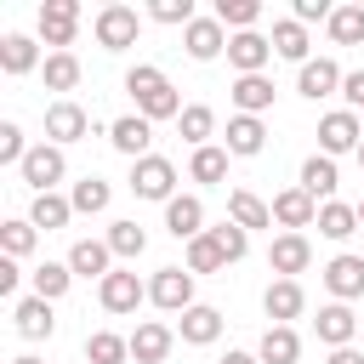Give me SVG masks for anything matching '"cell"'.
I'll use <instances>...</instances> for the list:
<instances>
[{
	"instance_id": "obj_1",
	"label": "cell",
	"mask_w": 364,
	"mask_h": 364,
	"mask_svg": "<svg viewBox=\"0 0 364 364\" xmlns=\"http://www.w3.org/2000/svg\"><path fill=\"white\" fill-rule=\"evenodd\" d=\"M125 91H131V102H136L142 119H171V114H182L176 85H171L159 68H148V63H136V68L125 74Z\"/></svg>"
},
{
	"instance_id": "obj_2",
	"label": "cell",
	"mask_w": 364,
	"mask_h": 364,
	"mask_svg": "<svg viewBox=\"0 0 364 364\" xmlns=\"http://www.w3.org/2000/svg\"><path fill=\"white\" fill-rule=\"evenodd\" d=\"M131 193L136 199H176V165L171 159H159V154H148V159H136V171H131Z\"/></svg>"
},
{
	"instance_id": "obj_3",
	"label": "cell",
	"mask_w": 364,
	"mask_h": 364,
	"mask_svg": "<svg viewBox=\"0 0 364 364\" xmlns=\"http://www.w3.org/2000/svg\"><path fill=\"white\" fill-rule=\"evenodd\" d=\"M358 142H364V125H358V114H353V108H336V114H324V119H318V154H330V159H336V154H347V148L358 154Z\"/></svg>"
},
{
	"instance_id": "obj_4",
	"label": "cell",
	"mask_w": 364,
	"mask_h": 364,
	"mask_svg": "<svg viewBox=\"0 0 364 364\" xmlns=\"http://www.w3.org/2000/svg\"><path fill=\"white\" fill-rule=\"evenodd\" d=\"M148 296H154L165 313H188V307H193V273H188V267H159L154 284H148Z\"/></svg>"
},
{
	"instance_id": "obj_5",
	"label": "cell",
	"mask_w": 364,
	"mask_h": 364,
	"mask_svg": "<svg viewBox=\"0 0 364 364\" xmlns=\"http://www.w3.org/2000/svg\"><path fill=\"white\" fill-rule=\"evenodd\" d=\"M63 148L57 142H40V148H28V159H23V182L34 188V193H51V182H63Z\"/></svg>"
},
{
	"instance_id": "obj_6",
	"label": "cell",
	"mask_w": 364,
	"mask_h": 364,
	"mask_svg": "<svg viewBox=\"0 0 364 364\" xmlns=\"http://www.w3.org/2000/svg\"><path fill=\"white\" fill-rule=\"evenodd\" d=\"M273 222H284L290 233H301V228H313L318 222V199L296 182V188H284V193H273Z\"/></svg>"
},
{
	"instance_id": "obj_7",
	"label": "cell",
	"mask_w": 364,
	"mask_h": 364,
	"mask_svg": "<svg viewBox=\"0 0 364 364\" xmlns=\"http://www.w3.org/2000/svg\"><path fill=\"white\" fill-rule=\"evenodd\" d=\"M313 330H318V341H324L330 353H336V347H353V336H358V313H353L347 301H330V307H318Z\"/></svg>"
},
{
	"instance_id": "obj_8",
	"label": "cell",
	"mask_w": 364,
	"mask_h": 364,
	"mask_svg": "<svg viewBox=\"0 0 364 364\" xmlns=\"http://www.w3.org/2000/svg\"><path fill=\"white\" fill-rule=\"evenodd\" d=\"M74 28H80V6H74V0H46V6H40V40H46V46L63 51V46L74 40Z\"/></svg>"
},
{
	"instance_id": "obj_9",
	"label": "cell",
	"mask_w": 364,
	"mask_h": 364,
	"mask_svg": "<svg viewBox=\"0 0 364 364\" xmlns=\"http://www.w3.org/2000/svg\"><path fill=\"white\" fill-rule=\"evenodd\" d=\"M307 262H313V245H307V233H279V239H273V250H267V267H273L279 279H296V273H307Z\"/></svg>"
},
{
	"instance_id": "obj_10",
	"label": "cell",
	"mask_w": 364,
	"mask_h": 364,
	"mask_svg": "<svg viewBox=\"0 0 364 364\" xmlns=\"http://www.w3.org/2000/svg\"><path fill=\"white\" fill-rule=\"evenodd\" d=\"M301 307H307V296H301V284H296V279H273V284L262 290V313H267L273 324L301 318Z\"/></svg>"
},
{
	"instance_id": "obj_11",
	"label": "cell",
	"mask_w": 364,
	"mask_h": 364,
	"mask_svg": "<svg viewBox=\"0 0 364 364\" xmlns=\"http://www.w3.org/2000/svg\"><path fill=\"white\" fill-rule=\"evenodd\" d=\"M97 40H102L108 51H125V46L136 40V11H131V6H102V11H97Z\"/></svg>"
},
{
	"instance_id": "obj_12",
	"label": "cell",
	"mask_w": 364,
	"mask_h": 364,
	"mask_svg": "<svg viewBox=\"0 0 364 364\" xmlns=\"http://www.w3.org/2000/svg\"><path fill=\"white\" fill-rule=\"evenodd\" d=\"M267 57H273V40H262L256 28H245V34H233V40H228V63H233L239 74H262V68H267Z\"/></svg>"
},
{
	"instance_id": "obj_13",
	"label": "cell",
	"mask_w": 364,
	"mask_h": 364,
	"mask_svg": "<svg viewBox=\"0 0 364 364\" xmlns=\"http://www.w3.org/2000/svg\"><path fill=\"white\" fill-rule=\"evenodd\" d=\"M85 131H91V114L80 102H51L46 108V136L51 142H80Z\"/></svg>"
},
{
	"instance_id": "obj_14",
	"label": "cell",
	"mask_w": 364,
	"mask_h": 364,
	"mask_svg": "<svg viewBox=\"0 0 364 364\" xmlns=\"http://www.w3.org/2000/svg\"><path fill=\"white\" fill-rule=\"evenodd\" d=\"M97 296H102V307H108V313H136V301L148 296V284H142L136 273H125V267H119V273H108V279H102V290H97Z\"/></svg>"
},
{
	"instance_id": "obj_15",
	"label": "cell",
	"mask_w": 364,
	"mask_h": 364,
	"mask_svg": "<svg viewBox=\"0 0 364 364\" xmlns=\"http://www.w3.org/2000/svg\"><path fill=\"white\" fill-rule=\"evenodd\" d=\"M324 284H330V296L336 301H353V296H364V256H336L330 267H324Z\"/></svg>"
},
{
	"instance_id": "obj_16",
	"label": "cell",
	"mask_w": 364,
	"mask_h": 364,
	"mask_svg": "<svg viewBox=\"0 0 364 364\" xmlns=\"http://www.w3.org/2000/svg\"><path fill=\"white\" fill-rule=\"evenodd\" d=\"M171 341H176V330L159 324V318H148V324H136V336H131V358H136V364H159V358L171 353Z\"/></svg>"
},
{
	"instance_id": "obj_17",
	"label": "cell",
	"mask_w": 364,
	"mask_h": 364,
	"mask_svg": "<svg viewBox=\"0 0 364 364\" xmlns=\"http://www.w3.org/2000/svg\"><path fill=\"white\" fill-rule=\"evenodd\" d=\"M182 46H188V57H199V63H210L216 51H228V40H222V23H216V17H193V23L182 28Z\"/></svg>"
},
{
	"instance_id": "obj_18",
	"label": "cell",
	"mask_w": 364,
	"mask_h": 364,
	"mask_svg": "<svg viewBox=\"0 0 364 364\" xmlns=\"http://www.w3.org/2000/svg\"><path fill=\"white\" fill-rule=\"evenodd\" d=\"M341 80H347V74H341V68H336L330 57H307V63H301V80H296V91L318 102V97H330V91L341 85Z\"/></svg>"
},
{
	"instance_id": "obj_19",
	"label": "cell",
	"mask_w": 364,
	"mask_h": 364,
	"mask_svg": "<svg viewBox=\"0 0 364 364\" xmlns=\"http://www.w3.org/2000/svg\"><path fill=\"white\" fill-rule=\"evenodd\" d=\"M233 108L262 119V114L273 108V80H267V74H239V80H233Z\"/></svg>"
},
{
	"instance_id": "obj_20",
	"label": "cell",
	"mask_w": 364,
	"mask_h": 364,
	"mask_svg": "<svg viewBox=\"0 0 364 364\" xmlns=\"http://www.w3.org/2000/svg\"><path fill=\"white\" fill-rule=\"evenodd\" d=\"M108 136H114V148H119V154H131V159H148L154 125H148L142 114H125V119H114V125H108Z\"/></svg>"
},
{
	"instance_id": "obj_21",
	"label": "cell",
	"mask_w": 364,
	"mask_h": 364,
	"mask_svg": "<svg viewBox=\"0 0 364 364\" xmlns=\"http://www.w3.org/2000/svg\"><path fill=\"white\" fill-rule=\"evenodd\" d=\"M228 222H239L245 233H250V228H267V222H273V205H267L262 193H250V188H233V193H228Z\"/></svg>"
},
{
	"instance_id": "obj_22",
	"label": "cell",
	"mask_w": 364,
	"mask_h": 364,
	"mask_svg": "<svg viewBox=\"0 0 364 364\" xmlns=\"http://www.w3.org/2000/svg\"><path fill=\"white\" fill-rule=\"evenodd\" d=\"M165 228H171L176 239H199V233H205V205H199L193 193H176V199L165 205Z\"/></svg>"
},
{
	"instance_id": "obj_23",
	"label": "cell",
	"mask_w": 364,
	"mask_h": 364,
	"mask_svg": "<svg viewBox=\"0 0 364 364\" xmlns=\"http://www.w3.org/2000/svg\"><path fill=\"white\" fill-rule=\"evenodd\" d=\"M267 148V125L256 114H233L228 119V154H262Z\"/></svg>"
},
{
	"instance_id": "obj_24",
	"label": "cell",
	"mask_w": 364,
	"mask_h": 364,
	"mask_svg": "<svg viewBox=\"0 0 364 364\" xmlns=\"http://www.w3.org/2000/svg\"><path fill=\"white\" fill-rule=\"evenodd\" d=\"M11 318H17V330H23L28 341H40V336H51V330H57V318H51V301H40V296H23V301L11 307Z\"/></svg>"
},
{
	"instance_id": "obj_25",
	"label": "cell",
	"mask_w": 364,
	"mask_h": 364,
	"mask_svg": "<svg viewBox=\"0 0 364 364\" xmlns=\"http://www.w3.org/2000/svg\"><path fill=\"white\" fill-rule=\"evenodd\" d=\"M256 358H262V364H296V358H301V341H296V330H290V324H267V336H262Z\"/></svg>"
},
{
	"instance_id": "obj_26",
	"label": "cell",
	"mask_w": 364,
	"mask_h": 364,
	"mask_svg": "<svg viewBox=\"0 0 364 364\" xmlns=\"http://www.w3.org/2000/svg\"><path fill=\"white\" fill-rule=\"evenodd\" d=\"M301 188L330 205V193H336V159H330V154H307V159H301Z\"/></svg>"
},
{
	"instance_id": "obj_27",
	"label": "cell",
	"mask_w": 364,
	"mask_h": 364,
	"mask_svg": "<svg viewBox=\"0 0 364 364\" xmlns=\"http://www.w3.org/2000/svg\"><path fill=\"white\" fill-rule=\"evenodd\" d=\"M108 239H80L74 250H68V267L74 273H85V279H108Z\"/></svg>"
},
{
	"instance_id": "obj_28",
	"label": "cell",
	"mask_w": 364,
	"mask_h": 364,
	"mask_svg": "<svg viewBox=\"0 0 364 364\" xmlns=\"http://www.w3.org/2000/svg\"><path fill=\"white\" fill-rule=\"evenodd\" d=\"M216 336H222V313H216V307H205V301H193V307L182 313V341L205 347V341H216Z\"/></svg>"
},
{
	"instance_id": "obj_29",
	"label": "cell",
	"mask_w": 364,
	"mask_h": 364,
	"mask_svg": "<svg viewBox=\"0 0 364 364\" xmlns=\"http://www.w3.org/2000/svg\"><path fill=\"white\" fill-rule=\"evenodd\" d=\"M68 216H74V199H63V193H34V205H28V222H34V228H46V233H51V228H63Z\"/></svg>"
},
{
	"instance_id": "obj_30",
	"label": "cell",
	"mask_w": 364,
	"mask_h": 364,
	"mask_svg": "<svg viewBox=\"0 0 364 364\" xmlns=\"http://www.w3.org/2000/svg\"><path fill=\"white\" fill-rule=\"evenodd\" d=\"M318 233L324 239H347V233H358V205H318Z\"/></svg>"
},
{
	"instance_id": "obj_31",
	"label": "cell",
	"mask_w": 364,
	"mask_h": 364,
	"mask_svg": "<svg viewBox=\"0 0 364 364\" xmlns=\"http://www.w3.org/2000/svg\"><path fill=\"white\" fill-rule=\"evenodd\" d=\"M216 267H228V256H222L216 233L205 228L199 239H188V273H216Z\"/></svg>"
},
{
	"instance_id": "obj_32",
	"label": "cell",
	"mask_w": 364,
	"mask_h": 364,
	"mask_svg": "<svg viewBox=\"0 0 364 364\" xmlns=\"http://www.w3.org/2000/svg\"><path fill=\"white\" fill-rule=\"evenodd\" d=\"M85 358L91 364H125L131 358V341L114 336V330H97V336H85Z\"/></svg>"
},
{
	"instance_id": "obj_33",
	"label": "cell",
	"mask_w": 364,
	"mask_h": 364,
	"mask_svg": "<svg viewBox=\"0 0 364 364\" xmlns=\"http://www.w3.org/2000/svg\"><path fill=\"white\" fill-rule=\"evenodd\" d=\"M188 176L193 182H222L228 176V148H193V159H188Z\"/></svg>"
},
{
	"instance_id": "obj_34",
	"label": "cell",
	"mask_w": 364,
	"mask_h": 364,
	"mask_svg": "<svg viewBox=\"0 0 364 364\" xmlns=\"http://www.w3.org/2000/svg\"><path fill=\"white\" fill-rule=\"evenodd\" d=\"M68 279H74L68 262H40V267H34V296H40V301H57V296L68 290Z\"/></svg>"
},
{
	"instance_id": "obj_35",
	"label": "cell",
	"mask_w": 364,
	"mask_h": 364,
	"mask_svg": "<svg viewBox=\"0 0 364 364\" xmlns=\"http://www.w3.org/2000/svg\"><path fill=\"white\" fill-rule=\"evenodd\" d=\"M273 51L279 57H296V63H307V23H273Z\"/></svg>"
},
{
	"instance_id": "obj_36",
	"label": "cell",
	"mask_w": 364,
	"mask_h": 364,
	"mask_svg": "<svg viewBox=\"0 0 364 364\" xmlns=\"http://www.w3.org/2000/svg\"><path fill=\"white\" fill-rule=\"evenodd\" d=\"M0 68L6 74H28L34 68V40L28 34H6L0 40Z\"/></svg>"
},
{
	"instance_id": "obj_37",
	"label": "cell",
	"mask_w": 364,
	"mask_h": 364,
	"mask_svg": "<svg viewBox=\"0 0 364 364\" xmlns=\"http://www.w3.org/2000/svg\"><path fill=\"white\" fill-rule=\"evenodd\" d=\"M46 85L51 91H74L80 85V57L74 51H51L46 57Z\"/></svg>"
},
{
	"instance_id": "obj_38",
	"label": "cell",
	"mask_w": 364,
	"mask_h": 364,
	"mask_svg": "<svg viewBox=\"0 0 364 364\" xmlns=\"http://www.w3.org/2000/svg\"><path fill=\"white\" fill-rule=\"evenodd\" d=\"M176 119H182V136H188L193 148H210V131H216V114H210L205 102H193V108H182Z\"/></svg>"
},
{
	"instance_id": "obj_39",
	"label": "cell",
	"mask_w": 364,
	"mask_h": 364,
	"mask_svg": "<svg viewBox=\"0 0 364 364\" xmlns=\"http://www.w3.org/2000/svg\"><path fill=\"white\" fill-rule=\"evenodd\" d=\"M330 34H336L341 46H358V40H364V6H336V11H330Z\"/></svg>"
},
{
	"instance_id": "obj_40",
	"label": "cell",
	"mask_w": 364,
	"mask_h": 364,
	"mask_svg": "<svg viewBox=\"0 0 364 364\" xmlns=\"http://www.w3.org/2000/svg\"><path fill=\"white\" fill-rule=\"evenodd\" d=\"M34 233H40L34 222H0V250H6L11 262L28 256V250H34Z\"/></svg>"
},
{
	"instance_id": "obj_41",
	"label": "cell",
	"mask_w": 364,
	"mask_h": 364,
	"mask_svg": "<svg viewBox=\"0 0 364 364\" xmlns=\"http://www.w3.org/2000/svg\"><path fill=\"white\" fill-rule=\"evenodd\" d=\"M108 250H114V256H142V250H148V233H142L136 222H114V228H108Z\"/></svg>"
},
{
	"instance_id": "obj_42",
	"label": "cell",
	"mask_w": 364,
	"mask_h": 364,
	"mask_svg": "<svg viewBox=\"0 0 364 364\" xmlns=\"http://www.w3.org/2000/svg\"><path fill=\"white\" fill-rule=\"evenodd\" d=\"M102 205H108V182H102V176H80V182H74V210L97 216Z\"/></svg>"
},
{
	"instance_id": "obj_43",
	"label": "cell",
	"mask_w": 364,
	"mask_h": 364,
	"mask_svg": "<svg viewBox=\"0 0 364 364\" xmlns=\"http://www.w3.org/2000/svg\"><path fill=\"white\" fill-rule=\"evenodd\" d=\"M256 11H262V6H256V0H216V23H222V28H228V23H233V28H239V34H245V28H250V23H256Z\"/></svg>"
},
{
	"instance_id": "obj_44",
	"label": "cell",
	"mask_w": 364,
	"mask_h": 364,
	"mask_svg": "<svg viewBox=\"0 0 364 364\" xmlns=\"http://www.w3.org/2000/svg\"><path fill=\"white\" fill-rule=\"evenodd\" d=\"M210 233H216V245H222V256H228V262H239V256H245V245H250V233H245L239 222H216Z\"/></svg>"
},
{
	"instance_id": "obj_45",
	"label": "cell",
	"mask_w": 364,
	"mask_h": 364,
	"mask_svg": "<svg viewBox=\"0 0 364 364\" xmlns=\"http://www.w3.org/2000/svg\"><path fill=\"white\" fill-rule=\"evenodd\" d=\"M0 159H6V165H23V159H28V148H23V125H17V119L0 125Z\"/></svg>"
},
{
	"instance_id": "obj_46",
	"label": "cell",
	"mask_w": 364,
	"mask_h": 364,
	"mask_svg": "<svg viewBox=\"0 0 364 364\" xmlns=\"http://www.w3.org/2000/svg\"><path fill=\"white\" fill-rule=\"evenodd\" d=\"M154 17L159 23H193V6L188 0H154Z\"/></svg>"
},
{
	"instance_id": "obj_47",
	"label": "cell",
	"mask_w": 364,
	"mask_h": 364,
	"mask_svg": "<svg viewBox=\"0 0 364 364\" xmlns=\"http://www.w3.org/2000/svg\"><path fill=\"white\" fill-rule=\"evenodd\" d=\"M341 91H347V108H353V114H364V68H353V74L341 80Z\"/></svg>"
},
{
	"instance_id": "obj_48",
	"label": "cell",
	"mask_w": 364,
	"mask_h": 364,
	"mask_svg": "<svg viewBox=\"0 0 364 364\" xmlns=\"http://www.w3.org/2000/svg\"><path fill=\"white\" fill-rule=\"evenodd\" d=\"M313 17H330L324 0H296V23H313Z\"/></svg>"
},
{
	"instance_id": "obj_49",
	"label": "cell",
	"mask_w": 364,
	"mask_h": 364,
	"mask_svg": "<svg viewBox=\"0 0 364 364\" xmlns=\"http://www.w3.org/2000/svg\"><path fill=\"white\" fill-rule=\"evenodd\" d=\"M17 279H23V273H17V262L6 256V262H0V296H11V290H17Z\"/></svg>"
},
{
	"instance_id": "obj_50",
	"label": "cell",
	"mask_w": 364,
	"mask_h": 364,
	"mask_svg": "<svg viewBox=\"0 0 364 364\" xmlns=\"http://www.w3.org/2000/svg\"><path fill=\"white\" fill-rule=\"evenodd\" d=\"M330 364H364V353H358V347H336V353H330Z\"/></svg>"
},
{
	"instance_id": "obj_51",
	"label": "cell",
	"mask_w": 364,
	"mask_h": 364,
	"mask_svg": "<svg viewBox=\"0 0 364 364\" xmlns=\"http://www.w3.org/2000/svg\"><path fill=\"white\" fill-rule=\"evenodd\" d=\"M222 364H262V358H256V353H228Z\"/></svg>"
},
{
	"instance_id": "obj_52",
	"label": "cell",
	"mask_w": 364,
	"mask_h": 364,
	"mask_svg": "<svg viewBox=\"0 0 364 364\" xmlns=\"http://www.w3.org/2000/svg\"><path fill=\"white\" fill-rule=\"evenodd\" d=\"M11 364H40V358H34V353H23V358H11Z\"/></svg>"
},
{
	"instance_id": "obj_53",
	"label": "cell",
	"mask_w": 364,
	"mask_h": 364,
	"mask_svg": "<svg viewBox=\"0 0 364 364\" xmlns=\"http://www.w3.org/2000/svg\"><path fill=\"white\" fill-rule=\"evenodd\" d=\"M358 228H364V199H358Z\"/></svg>"
},
{
	"instance_id": "obj_54",
	"label": "cell",
	"mask_w": 364,
	"mask_h": 364,
	"mask_svg": "<svg viewBox=\"0 0 364 364\" xmlns=\"http://www.w3.org/2000/svg\"><path fill=\"white\" fill-rule=\"evenodd\" d=\"M358 165H364V142H358Z\"/></svg>"
}]
</instances>
